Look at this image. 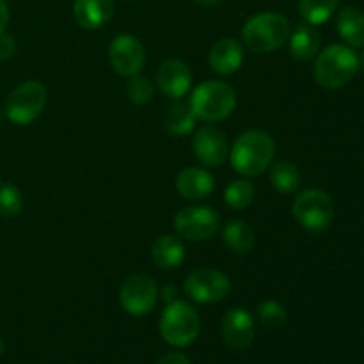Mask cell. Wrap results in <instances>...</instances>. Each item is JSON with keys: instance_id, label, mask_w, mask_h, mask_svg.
<instances>
[{"instance_id": "obj_1", "label": "cell", "mask_w": 364, "mask_h": 364, "mask_svg": "<svg viewBox=\"0 0 364 364\" xmlns=\"http://www.w3.org/2000/svg\"><path fill=\"white\" fill-rule=\"evenodd\" d=\"M276 156V142L267 132L247 130L235 141L230 151L231 167L244 178L265 173Z\"/></svg>"}, {"instance_id": "obj_2", "label": "cell", "mask_w": 364, "mask_h": 364, "mask_svg": "<svg viewBox=\"0 0 364 364\" xmlns=\"http://www.w3.org/2000/svg\"><path fill=\"white\" fill-rule=\"evenodd\" d=\"M290 21L279 13H259L249 18L242 28L244 45L255 53H270L284 45L290 38Z\"/></svg>"}, {"instance_id": "obj_3", "label": "cell", "mask_w": 364, "mask_h": 364, "mask_svg": "<svg viewBox=\"0 0 364 364\" xmlns=\"http://www.w3.org/2000/svg\"><path fill=\"white\" fill-rule=\"evenodd\" d=\"M188 105L198 119L219 123L233 114L237 107V92L226 82L206 80L192 91Z\"/></svg>"}, {"instance_id": "obj_4", "label": "cell", "mask_w": 364, "mask_h": 364, "mask_svg": "<svg viewBox=\"0 0 364 364\" xmlns=\"http://www.w3.org/2000/svg\"><path fill=\"white\" fill-rule=\"evenodd\" d=\"M359 71V57L350 46L331 45L318 53L315 63V80L326 89L347 85Z\"/></svg>"}, {"instance_id": "obj_5", "label": "cell", "mask_w": 364, "mask_h": 364, "mask_svg": "<svg viewBox=\"0 0 364 364\" xmlns=\"http://www.w3.org/2000/svg\"><path fill=\"white\" fill-rule=\"evenodd\" d=\"M201 320L188 302H169L160 316V334L173 347H187L199 336Z\"/></svg>"}, {"instance_id": "obj_6", "label": "cell", "mask_w": 364, "mask_h": 364, "mask_svg": "<svg viewBox=\"0 0 364 364\" xmlns=\"http://www.w3.org/2000/svg\"><path fill=\"white\" fill-rule=\"evenodd\" d=\"M295 220L309 233H323L333 226L334 201L320 188H308L295 198L291 205Z\"/></svg>"}, {"instance_id": "obj_7", "label": "cell", "mask_w": 364, "mask_h": 364, "mask_svg": "<svg viewBox=\"0 0 364 364\" xmlns=\"http://www.w3.org/2000/svg\"><path fill=\"white\" fill-rule=\"evenodd\" d=\"M46 107V89L41 82L28 80L18 85L6 100L4 112L11 123L18 127L31 124L38 119Z\"/></svg>"}, {"instance_id": "obj_8", "label": "cell", "mask_w": 364, "mask_h": 364, "mask_svg": "<svg viewBox=\"0 0 364 364\" xmlns=\"http://www.w3.org/2000/svg\"><path fill=\"white\" fill-rule=\"evenodd\" d=\"M220 228V215L212 206H188L174 217L178 237L188 242L210 240Z\"/></svg>"}, {"instance_id": "obj_9", "label": "cell", "mask_w": 364, "mask_h": 364, "mask_svg": "<svg viewBox=\"0 0 364 364\" xmlns=\"http://www.w3.org/2000/svg\"><path fill=\"white\" fill-rule=\"evenodd\" d=\"M185 294L199 304H215L228 297L231 290L230 277L215 269H196L185 277Z\"/></svg>"}, {"instance_id": "obj_10", "label": "cell", "mask_w": 364, "mask_h": 364, "mask_svg": "<svg viewBox=\"0 0 364 364\" xmlns=\"http://www.w3.org/2000/svg\"><path fill=\"white\" fill-rule=\"evenodd\" d=\"M159 301V287L146 274H134L121 284L119 304L128 315L144 316L153 311Z\"/></svg>"}, {"instance_id": "obj_11", "label": "cell", "mask_w": 364, "mask_h": 364, "mask_svg": "<svg viewBox=\"0 0 364 364\" xmlns=\"http://www.w3.org/2000/svg\"><path fill=\"white\" fill-rule=\"evenodd\" d=\"M109 59L121 77H134L144 68L146 52L142 43L132 34H119L109 46Z\"/></svg>"}, {"instance_id": "obj_12", "label": "cell", "mask_w": 364, "mask_h": 364, "mask_svg": "<svg viewBox=\"0 0 364 364\" xmlns=\"http://www.w3.org/2000/svg\"><path fill=\"white\" fill-rule=\"evenodd\" d=\"M220 338L230 350L242 352L255 340V318L245 308H231L220 323Z\"/></svg>"}, {"instance_id": "obj_13", "label": "cell", "mask_w": 364, "mask_h": 364, "mask_svg": "<svg viewBox=\"0 0 364 364\" xmlns=\"http://www.w3.org/2000/svg\"><path fill=\"white\" fill-rule=\"evenodd\" d=\"M192 148H194L196 156L205 167H217L226 162L228 155V141L226 134L215 124H205L196 132L192 139Z\"/></svg>"}, {"instance_id": "obj_14", "label": "cell", "mask_w": 364, "mask_h": 364, "mask_svg": "<svg viewBox=\"0 0 364 364\" xmlns=\"http://www.w3.org/2000/svg\"><path fill=\"white\" fill-rule=\"evenodd\" d=\"M156 84L160 91L169 98H181L191 91L192 71L185 63L178 59L164 60L156 70Z\"/></svg>"}, {"instance_id": "obj_15", "label": "cell", "mask_w": 364, "mask_h": 364, "mask_svg": "<svg viewBox=\"0 0 364 364\" xmlns=\"http://www.w3.org/2000/svg\"><path fill=\"white\" fill-rule=\"evenodd\" d=\"M208 63L215 73L233 75L244 63V46L235 38L219 39L210 50Z\"/></svg>"}, {"instance_id": "obj_16", "label": "cell", "mask_w": 364, "mask_h": 364, "mask_svg": "<svg viewBox=\"0 0 364 364\" xmlns=\"http://www.w3.org/2000/svg\"><path fill=\"white\" fill-rule=\"evenodd\" d=\"M215 188V178L203 167H187L176 176V191L191 201L206 199Z\"/></svg>"}, {"instance_id": "obj_17", "label": "cell", "mask_w": 364, "mask_h": 364, "mask_svg": "<svg viewBox=\"0 0 364 364\" xmlns=\"http://www.w3.org/2000/svg\"><path fill=\"white\" fill-rule=\"evenodd\" d=\"M114 14V0H75L73 16L82 28L105 27Z\"/></svg>"}, {"instance_id": "obj_18", "label": "cell", "mask_w": 364, "mask_h": 364, "mask_svg": "<svg viewBox=\"0 0 364 364\" xmlns=\"http://www.w3.org/2000/svg\"><path fill=\"white\" fill-rule=\"evenodd\" d=\"M290 55L299 63H308L320 50V32L311 23H299L288 38Z\"/></svg>"}, {"instance_id": "obj_19", "label": "cell", "mask_w": 364, "mask_h": 364, "mask_svg": "<svg viewBox=\"0 0 364 364\" xmlns=\"http://www.w3.org/2000/svg\"><path fill=\"white\" fill-rule=\"evenodd\" d=\"M151 259L159 269L173 270L185 259V245L178 235H162L151 245Z\"/></svg>"}, {"instance_id": "obj_20", "label": "cell", "mask_w": 364, "mask_h": 364, "mask_svg": "<svg viewBox=\"0 0 364 364\" xmlns=\"http://www.w3.org/2000/svg\"><path fill=\"white\" fill-rule=\"evenodd\" d=\"M338 32L350 46H364V11L359 7H343L338 14Z\"/></svg>"}, {"instance_id": "obj_21", "label": "cell", "mask_w": 364, "mask_h": 364, "mask_svg": "<svg viewBox=\"0 0 364 364\" xmlns=\"http://www.w3.org/2000/svg\"><path fill=\"white\" fill-rule=\"evenodd\" d=\"M223 240L237 255H247L255 247V230L242 219H231L223 230Z\"/></svg>"}, {"instance_id": "obj_22", "label": "cell", "mask_w": 364, "mask_h": 364, "mask_svg": "<svg viewBox=\"0 0 364 364\" xmlns=\"http://www.w3.org/2000/svg\"><path fill=\"white\" fill-rule=\"evenodd\" d=\"M269 178L272 187L283 196L295 194V192L299 191V187H301L302 181L301 171H299V167L295 166L294 162H290V160H279V162L274 164V166L270 167Z\"/></svg>"}, {"instance_id": "obj_23", "label": "cell", "mask_w": 364, "mask_h": 364, "mask_svg": "<svg viewBox=\"0 0 364 364\" xmlns=\"http://www.w3.org/2000/svg\"><path fill=\"white\" fill-rule=\"evenodd\" d=\"M196 119L198 117L194 116L188 103H174L166 116V128L171 135L181 137V135H188L194 130Z\"/></svg>"}, {"instance_id": "obj_24", "label": "cell", "mask_w": 364, "mask_h": 364, "mask_svg": "<svg viewBox=\"0 0 364 364\" xmlns=\"http://www.w3.org/2000/svg\"><path fill=\"white\" fill-rule=\"evenodd\" d=\"M256 188L252 185V181H249L247 178H242V180L231 181L230 185L224 191V201L230 206L231 210H245L252 205L255 201Z\"/></svg>"}, {"instance_id": "obj_25", "label": "cell", "mask_w": 364, "mask_h": 364, "mask_svg": "<svg viewBox=\"0 0 364 364\" xmlns=\"http://www.w3.org/2000/svg\"><path fill=\"white\" fill-rule=\"evenodd\" d=\"M340 0H299V11L306 23H326L336 11Z\"/></svg>"}, {"instance_id": "obj_26", "label": "cell", "mask_w": 364, "mask_h": 364, "mask_svg": "<svg viewBox=\"0 0 364 364\" xmlns=\"http://www.w3.org/2000/svg\"><path fill=\"white\" fill-rule=\"evenodd\" d=\"M256 315L262 326L269 327V329H277V327L284 326L288 320V313L283 304L276 301H263L256 309Z\"/></svg>"}, {"instance_id": "obj_27", "label": "cell", "mask_w": 364, "mask_h": 364, "mask_svg": "<svg viewBox=\"0 0 364 364\" xmlns=\"http://www.w3.org/2000/svg\"><path fill=\"white\" fill-rule=\"evenodd\" d=\"M127 95L134 105H148L155 98V87H153L149 78L134 75L127 84Z\"/></svg>"}, {"instance_id": "obj_28", "label": "cell", "mask_w": 364, "mask_h": 364, "mask_svg": "<svg viewBox=\"0 0 364 364\" xmlns=\"http://www.w3.org/2000/svg\"><path fill=\"white\" fill-rule=\"evenodd\" d=\"M23 210V196L20 188L6 183L0 187V215L16 217Z\"/></svg>"}, {"instance_id": "obj_29", "label": "cell", "mask_w": 364, "mask_h": 364, "mask_svg": "<svg viewBox=\"0 0 364 364\" xmlns=\"http://www.w3.org/2000/svg\"><path fill=\"white\" fill-rule=\"evenodd\" d=\"M16 52V41H14L13 36L2 32L0 34V60H7L14 55Z\"/></svg>"}, {"instance_id": "obj_30", "label": "cell", "mask_w": 364, "mask_h": 364, "mask_svg": "<svg viewBox=\"0 0 364 364\" xmlns=\"http://www.w3.org/2000/svg\"><path fill=\"white\" fill-rule=\"evenodd\" d=\"M155 364H191V361L181 352H167Z\"/></svg>"}, {"instance_id": "obj_31", "label": "cell", "mask_w": 364, "mask_h": 364, "mask_svg": "<svg viewBox=\"0 0 364 364\" xmlns=\"http://www.w3.org/2000/svg\"><path fill=\"white\" fill-rule=\"evenodd\" d=\"M176 295H178V290L173 287V284H166V287H162L159 290V297H162V301H166L167 304H169V302L178 301Z\"/></svg>"}, {"instance_id": "obj_32", "label": "cell", "mask_w": 364, "mask_h": 364, "mask_svg": "<svg viewBox=\"0 0 364 364\" xmlns=\"http://www.w3.org/2000/svg\"><path fill=\"white\" fill-rule=\"evenodd\" d=\"M9 7H7L6 0H0V34L6 32L7 25H9Z\"/></svg>"}, {"instance_id": "obj_33", "label": "cell", "mask_w": 364, "mask_h": 364, "mask_svg": "<svg viewBox=\"0 0 364 364\" xmlns=\"http://www.w3.org/2000/svg\"><path fill=\"white\" fill-rule=\"evenodd\" d=\"M194 2L199 4V6H203V7H215V6H219L223 0H194Z\"/></svg>"}, {"instance_id": "obj_34", "label": "cell", "mask_w": 364, "mask_h": 364, "mask_svg": "<svg viewBox=\"0 0 364 364\" xmlns=\"http://www.w3.org/2000/svg\"><path fill=\"white\" fill-rule=\"evenodd\" d=\"M4 352H6V343H4V340L0 338V355H2Z\"/></svg>"}, {"instance_id": "obj_35", "label": "cell", "mask_w": 364, "mask_h": 364, "mask_svg": "<svg viewBox=\"0 0 364 364\" xmlns=\"http://www.w3.org/2000/svg\"><path fill=\"white\" fill-rule=\"evenodd\" d=\"M359 68L364 71V52L361 53V59H359Z\"/></svg>"}, {"instance_id": "obj_36", "label": "cell", "mask_w": 364, "mask_h": 364, "mask_svg": "<svg viewBox=\"0 0 364 364\" xmlns=\"http://www.w3.org/2000/svg\"><path fill=\"white\" fill-rule=\"evenodd\" d=\"M4 119H6V112H4V110L0 109V124L4 123Z\"/></svg>"}]
</instances>
